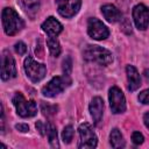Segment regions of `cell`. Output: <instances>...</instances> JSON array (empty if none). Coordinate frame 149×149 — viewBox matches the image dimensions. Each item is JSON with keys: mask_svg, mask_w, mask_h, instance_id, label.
Returning a JSON list of instances; mask_svg holds the SVG:
<instances>
[{"mask_svg": "<svg viewBox=\"0 0 149 149\" xmlns=\"http://www.w3.org/2000/svg\"><path fill=\"white\" fill-rule=\"evenodd\" d=\"M42 29L43 31L49 36V37H56L58 34L62 33L63 30V26L59 23V21H57L55 17L50 16L48 17L43 23H42Z\"/></svg>", "mask_w": 149, "mask_h": 149, "instance_id": "7c38bea8", "label": "cell"}, {"mask_svg": "<svg viewBox=\"0 0 149 149\" xmlns=\"http://www.w3.org/2000/svg\"><path fill=\"white\" fill-rule=\"evenodd\" d=\"M139 100H140V102H142V104H149V88L142 91V92L139 94Z\"/></svg>", "mask_w": 149, "mask_h": 149, "instance_id": "d4e9b609", "label": "cell"}, {"mask_svg": "<svg viewBox=\"0 0 149 149\" xmlns=\"http://www.w3.org/2000/svg\"><path fill=\"white\" fill-rule=\"evenodd\" d=\"M13 104L16 108V113L22 118H31L37 113V105L34 100H26L21 93H15L13 97Z\"/></svg>", "mask_w": 149, "mask_h": 149, "instance_id": "3957f363", "label": "cell"}, {"mask_svg": "<svg viewBox=\"0 0 149 149\" xmlns=\"http://www.w3.org/2000/svg\"><path fill=\"white\" fill-rule=\"evenodd\" d=\"M16 77V66L14 58L8 51H3L1 57V79L8 80Z\"/></svg>", "mask_w": 149, "mask_h": 149, "instance_id": "30bf717a", "label": "cell"}, {"mask_svg": "<svg viewBox=\"0 0 149 149\" xmlns=\"http://www.w3.org/2000/svg\"><path fill=\"white\" fill-rule=\"evenodd\" d=\"M41 109L44 115H52L57 112V106H51V105H45L44 102L41 105Z\"/></svg>", "mask_w": 149, "mask_h": 149, "instance_id": "44dd1931", "label": "cell"}, {"mask_svg": "<svg viewBox=\"0 0 149 149\" xmlns=\"http://www.w3.org/2000/svg\"><path fill=\"white\" fill-rule=\"evenodd\" d=\"M14 49H15V52L19 54V55H24V54L27 52V45H26L23 42H21V41H19V42L15 44Z\"/></svg>", "mask_w": 149, "mask_h": 149, "instance_id": "603a6c76", "label": "cell"}, {"mask_svg": "<svg viewBox=\"0 0 149 149\" xmlns=\"http://www.w3.org/2000/svg\"><path fill=\"white\" fill-rule=\"evenodd\" d=\"M69 76H63V77H54L45 86L42 88V93L44 97L48 98H54L58 95L61 92L64 91V88L70 84V80L68 79Z\"/></svg>", "mask_w": 149, "mask_h": 149, "instance_id": "5b68a950", "label": "cell"}, {"mask_svg": "<svg viewBox=\"0 0 149 149\" xmlns=\"http://www.w3.org/2000/svg\"><path fill=\"white\" fill-rule=\"evenodd\" d=\"M109 142H111V146L113 148H123L125 147L123 136H122L121 132L118 128L112 129L111 135H109Z\"/></svg>", "mask_w": 149, "mask_h": 149, "instance_id": "e0dca14e", "label": "cell"}, {"mask_svg": "<svg viewBox=\"0 0 149 149\" xmlns=\"http://www.w3.org/2000/svg\"><path fill=\"white\" fill-rule=\"evenodd\" d=\"M15 128H16L19 132H21V133H27V132H29V126L26 125V123H17V125H15Z\"/></svg>", "mask_w": 149, "mask_h": 149, "instance_id": "484cf974", "label": "cell"}, {"mask_svg": "<svg viewBox=\"0 0 149 149\" xmlns=\"http://www.w3.org/2000/svg\"><path fill=\"white\" fill-rule=\"evenodd\" d=\"M133 19L135 26L140 30H144L149 26V8L143 3H139L133 8Z\"/></svg>", "mask_w": 149, "mask_h": 149, "instance_id": "9c48e42d", "label": "cell"}, {"mask_svg": "<svg viewBox=\"0 0 149 149\" xmlns=\"http://www.w3.org/2000/svg\"><path fill=\"white\" fill-rule=\"evenodd\" d=\"M22 7L29 15H35L40 8V0H22Z\"/></svg>", "mask_w": 149, "mask_h": 149, "instance_id": "ac0fdd59", "label": "cell"}, {"mask_svg": "<svg viewBox=\"0 0 149 149\" xmlns=\"http://www.w3.org/2000/svg\"><path fill=\"white\" fill-rule=\"evenodd\" d=\"M108 99H109V106H111L112 113L119 114L126 111V99H125L123 92L118 86H113L109 88Z\"/></svg>", "mask_w": 149, "mask_h": 149, "instance_id": "52a82bcc", "label": "cell"}, {"mask_svg": "<svg viewBox=\"0 0 149 149\" xmlns=\"http://www.w3.org/2000/svg\"><path fill=\"white\" fill-rule=\"evenodd\" d=\"M101 13H102L104 17L111 23H115V22L120 21V19H121L120 10L113 5H104L101 7Z\"/></svg>", "mask_w": 149, "mask_h": 149, "instance_id": "9a60e30c", "label": "cell"}, {"mask_svg": "<svg viewBox=\"0 0 149 149\" xmlns=\"http://www.w3.org/2000/svg\"><path fill=\"white\" fill-rule=\"evenodd\" d=\"M87 33L90 35V37L94 38V40H105L108 37L109 35V30L108 28L98 19L95 17H90L87 21Z\"/></svg>", "mask_w": 149, "mask_h": 149, "instance_id": "ba28073f", "label": "cell"}, {"mask_svg": "<svg viewBox=\"0 0 149 149\" xmlns=\"http://www.w3.org/2000/svg\"><path fill=\"white\" fill-rule=\"evenodd\" d=\"M104 101L100 97H94L90 102V113L95 125H99L102 119Z\"/></svg>", "mask_w": 149, "mask_h": 149, "instance_id": "4fadbf2b", "label": "cell"}, {"mask_svg": "<svg viewBox=\"0 0 149 149\" xmlns=\"http://www.w3.org/2000/svg\"><path fill=\"white\" fill-rule=\"evenodd\" d=\"M79 132V143L78 148H95L98 143V139L95 133L93 132V128L90 123H81L78 128Z\"/></svg>", "mask_w": 149, "mask_h": 149, "instance_id": "8992f818", "label": "cell"}, {"mask_svg": "<svg viewBox=\"0 0 149 149\" xmlns=\"http://www.w3.org/2000/svg\"><path fill=\"white\" fill-rule=\"evenodd\" d=\"M81 6V0H58L57 9L58 13L63 17H72L74 16Z\"/></svg>", "mask_w": 149, "mask_h": 149, "instance_id": "8fae6325", "label": "cell"}, {"mask_svg": "<svg viewBox=\"0 0 149 149\" xmlns=\"http://www.w3.org/2000/svg\"><path fill=\"white\" fill-rule=\"evenodd\" d=\"M83 56H84V59L88 62L98 63L100 65H108L113 61V56L109 50L102 47L92 45V44H88L85 47L83 51Z\"/></svg>", "mask_w": 149, "mask_h": 149, "instance_id": "7a4b0ae2", "label": "cell"}, {"mask_svg": "<svg viewBox=\"0 0 149 149\" xmlns=\"http://www.w3.org/2000/svg\"><path fill=\"white\" fill-rule=\"evenodd\" d=\"M143 135L140 133V132H134L133 133V135H132V141H133V143L134 144H136V146H139V144H141V143H143Z\"/></svg>", "mask_w": 149, "mask_h": 149, "instance_id": "cb8c5ba5", "label": "cell"}, {"mask_svg": "<svg viewBox=\"0 0 149 149\" xmlns=\"http://www.w3.org/2000/svg\"><path fill=\"white\" fill-rule=\"evenodd\" d=\"M45 135L48 136L49 139V143L52 148H58L59 144H58V140H57V130H56V127L50 123V122H47L45 123Z\"/></svg>", "mask_w": 149, "mask_h": 149, "instance_id": "2e32d148", "label": "cell"}, {"mask_svg": "<svg viewBox=\"0 0 149 149\" xmlns=\"http://www.w3.org/2000/svg\"><path fill=\"white\" fill-rule=\"evenodd\" d=\"M63 72L65 76H69L70 72H71V69H72V62H71V58L68 56L64 61H63Z\"/></svg>", "mask_w": 149, "mask_h": 149, "instance_id": "7402d4cb", "label": "cell"}, {"mask_svg": "<svg viewBox=\"0 0 149 149\" xmlns=\"http://www.w3.org/2000/svg\"><path fill=\"white\" fill-rule=\"evenodd\" d=\"M47 44H48V48H49L50 54L54 57L59 56V54H61V45H59V42L57 41L56 37H48Z\"/></svg>", "mask_w": 149, "mask_h": 149, "instance_id": "d6986e66", "label": "cell"}, {"mask_svg": "<svg viewBox=\"0 0 149 149\" xmlns=\"http://www.w3.org/2000/svg\"><path fill=\"white\" fill-rule=\"evenodd\" d=\"M143 121H144L146 127L149 128V112H147V113L143 115Z\"/></svg>", "mask_w": 149, "mask_h": 149, "instance_id": "83f0119b", "label": "cell"}, {"mask_svg": "<svg viewBox=\"0 0 149 149\" xmlns=\"http://www.w3.org/2000/svg\"><path fill=\"white\" fill-rule=\"evenodd\" d=\"M24 71L28 76V78L34 83L41 81L45 77V73H47L45 66L41 63H37L30 56L24 59Z\"/></svg>", "mask_w": 149, "mask_h": 149, "instance_id": "277c9868", "label": "cell"}, {"mask_svg": "<svg viewBox=\"0 0 149 149\" xmlns=\"http://www.w3.org/2000/svg\"><path fill=\"white\" fill-rule=\"evenodd\" d=\"M2 26L3 30L7 35L13 36L22 30L24 27L23 20L20 17V15L10 7H6L2 10Z\"/></svg>", "mask_w": 149, "mask_h": 149, "instance_id": "6da1fadb", "label": "cell"}, {"mask_svg": "<svg viewBox=\"0 0 149 149\" xmlns=\"http://www.w3.org/2000/svg\"><path fill=\"white\" fill-rule=\"evenodd\" d=\"M72 137H73V128H72V126L64 127V129L62 132V139H63L64 143H70Z\"/></svg>", "mask_w": 149, "mask_h": 149, "instance_id": "ffe728a7", "label": "cell"}, {"mask_svg": "<svg viewBox=\"0 0 149 149\" xmlns=\"http://www.w3.org/2000/svg\"><path fill=\"white\" fill-rule=\"evenodd\" d=\"M36 129L40 132L41 135H45V123H43L42 121L36 122Z\"/></svg>", "mask_w": 149, "mask_h": 149, "instance_id": "4316f807", "label": "cell"}, {"mask_svg": "<svg viewBox=\"0 0 149 149\" xmlns=\"http://www.w3.org/2000/svg\"><path fill=\"white\" fill-rule=\"evenodd\" d=\"M126 73H127V80H128V90L130 92L136 91L140 85H141V78H140V73L137 72L136 68L133 65H127L126 66Z\"/></svg>", "mask_w": 149, "mask_h": 149, "instance_id": "5bb4252c", "label": "cell"}]
</instances>
